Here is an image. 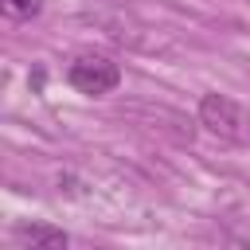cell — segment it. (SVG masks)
I'll list each match as a JSON object with an SVG mask.
<instances>
[{
  "mask_svg": "<svg viewBox=\"0 0 250 250\" xmlns=\"http://www.w3.org/2000/svg\"><path fill=\"white\" fill-rule=\"evenodd\" d=\"M199 125L219 137V141H246L250 137V121L242 117V109L227 98V94H203L199 98Z\"/></svg>",
  "mask_w": 250,
  "mask_h": 250,
  "instance_id": "obj_1",
  "label": "cell"
},
{
  "mask_svg": "<svg viewBox=\"0 0 250 250\" xmlns=\"http://www.w3.org/2000/svg\"><path fill=\"white\" fill-rule=\"evenodd\" d=\"M66 82L78 90V94H90V98H102L109 90H117L121 82V66L105 55H82L66 66Z\"/></svg>",
  "mask_w": 250,
  "mask_h": 250,
  "instance_id": "obj_2",
  "label": "cell"
},
{
  "mask_svg": "<svg viewBox=\"0 0 250 250\" xmlns=\"http://www.w3.org/2000/svg\"><path fill=\"white\" fill-rule=\"evenodd\" d=\"M12 238L20 246H31V250H62L70 242V234L62 227H51V223H16Z\"/></svg>",
  "mask_w": 250,
  "mask_h": 250,
  "instance_id": "obj_3",
  "label": "cell"
},
{
  "mask_svg": "<svg viewBox=\"0 0 250 250\" xmlns=\"http://www.w3.org/2000/svg\"><path fill=\"white\" fill-rule=\"evenodd\" d=\"M0 8H4V16H12V20H31V16H39L43 0H0Z\"/></svg>",
  "mask_w": 250,
  "mask_h": 250,
  "instance_id": "obj_4",
  "label": "cell"
}]
</instances>
